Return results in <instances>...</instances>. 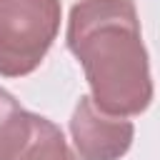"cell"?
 Returning <instances> with one entry per match:
<instances>
[{"label": "cell", "mask_w": 160, "mask_h": 160, "mask_svg": "<svg viewBox=\"0 0 160 160\" xmlns=\"http://www.w3.org/2000/svg\"><path fill=\"white\" fill-rule=\"evenodd\" d=\"M70 135L78 160H120L132 145L135 125L122 115L100 110L90 95H80L70 118Z\"/></svg>", "instance_id": "cell-3"}, {"label": "cell", "mask_w": 160, "mask_h": 160, "mask_svg": "<svg viewBox=\"0 0 160 160\" xmlns=\"http://www.w3.org/2000/svg\"><path fill=\"white\" fill-rule=\"evenodd\" d=\"M12 160H78V155L72 152L62 130L52 120L32 112L30 138Z\"/></svg>", "instance_id": "cell-4"}, {"label": "cell", "mask_w": 160, "mask_h": 160, "mask_svg": "<svg viewBox=\"0 0 160 160\" xmlns=\"http://www.w3.org/2000/svg\"><path fill=\"white\" fill-rule=\"evenodd\" d=\"M68 48L90 98L110 115H140L152 102L150 58L132 0H80L68 18Z\"/></svg>", "instance_id": "cell-1"}, {"label": "cell", "mask_w": 160, "mask_h": 160, "mask_svg": "<svg viewBox=\"0 0 160 160\" xmlns=\"http://www.w3.org/2000/svg\"><path fill=\"white\" fill-rule=\"evenodd\" d=\"M32 130V112H28L8 90L0 88V160H12Z\"/></svg>", "instance_id": "cell-5"}, {"label": "cell", "mask_w": 160, "mask_h": 160, "mask_svg": "<svg viewBox=\"0 0 160 160\" xmlns=\"http://www.w3.org/2000/svg\"><path fill=\"white\" fill-rule=\"evenodd\" d=\"M60 18V0H0V75L38 70L58 38Z\"/></svg>", "instance_id": "cell-2"}]
</instances>
